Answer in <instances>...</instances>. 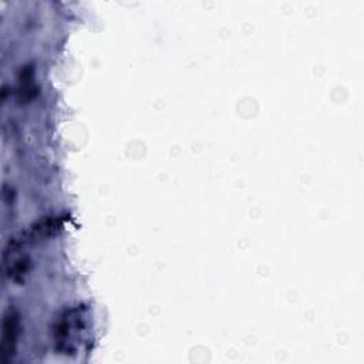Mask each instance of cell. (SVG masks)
I'll use <instances>...</instances> for the list:
<instances>
[{
  "mask_svg": "<svg viewBox=\"0 0 364 364\" xmlns=\"http://www.w3.org/2000/svg\"><path fill=\"white\" fill-rule=\"evenodd\" d=\"M17 333H19V317L13 310H9L5 316V323H3V337H2L3 354L8 356L13 354Z\"/></svg>",
  "mask_w": 364,
  "mask_h": 364,
  "instance_id": "cell-1",
  "label": "cell"
}]
</instances>
